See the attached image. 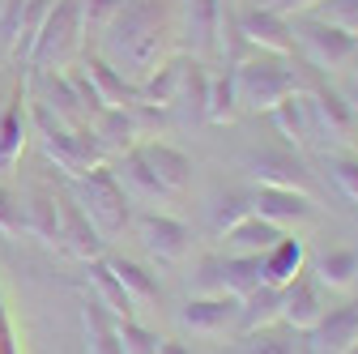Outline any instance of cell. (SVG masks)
<instances>
[{"label": "cell", "mask_w": 358, "mask_h": 354, "mask_svg": "<svg viewBox=\"0 0 358 354\" xmlns=\"http://www.w3.org/2000/svg\"><path fill=\"white\" fill-rule=\"evenodd\" d=\"M99 34V56L141 85L162 60H171L179 34V0H120Z\"/></svg>", "instance_id": "obj_1"}, {"label": "cell", "mask_w": 358, "mask_h": 354, "mask_svg": "<svg viewBox=\"0 0 358 354\" xmlns=\"http://www.w3.org/2000/svg\"><path fill=\"white\" fill-rule=\"evenodd\" d=\"M30 124H34V132H38L43 154H48V158L69 175V180H77V175H85V171H94V167L107 162V154H103V146L94 141L90 124H85V128L60 124L43 103H30Z\"/></svg>", "instance_id": "obj_2"}, {"label": "cell", "mask_w": 358, "mask_h": 354, "mask_svg": "<svg viewBox=\"0 0 358 354\" xmlns=\"http://www.w3.org/2000/svg\"><path fill=\"white\" fill-rule=\"evenodd\" d=\"M235 77V99L239 111H273L286 94L299 90V77L290 69V56H268V52H252L248 60H239L231 69Z\"/></svg>", "instance_id": "obj_3"}, {"label": "cell", "mask_w": 358, "mask_h": 354, "mask_svg": "<svg viewBox=\"0 0 358 354\" xmlns=\"http://www.w3.org/2000/svg\"><path fill=\"white\" fill-rule=\"evenodd\" d=\"M69 197L81 205V213L94 222V231L103 239L124 235V227H128V192H124L120 175L107 162L94 167V171H85V175H77L73 188H69Z\"/></svg>", "instance_id": "obj_4"}, {"label": "cell", "mask_w": 358, "mask_h": 354, "mask_svg": "<svg viewBox=\"0 0 358 354\" xmlns=\"http://www.w3.org/2000/svg\"><path fill=\"white\" fill-rule=\"evenodd\" d=\"M81 34H85V13H81V0H56L43 17L38 34H34V48L26 56L30 69H69L81 56Z\"/></svg>", "instance_id": "obj_5"}, {"label": "cell", "mask_w": 358, "mask_h": 354, "mask_svg": "<svg viewBox=\"0 0 358 354\" xmlns=\"http://www.w3.org/2000/svg\"><path fill=\"white\" fill-rule=\"evenodd\" d=\"M290 34H294V52L307 56L311 69H320V73H333V69H345L354 56H358V38L320 22L316 13H299L290 17Z\"/></svg>", "instance_id": "obj_6"}, {"label": "cell", "mask_w": 358, "mask_h": 354, "mask_svg": "<svg viewBox=\"0 0 358 354\" xmlns=\"http://www.w3.org/2000/svg\"><path fill=\"white\" fill-rule=\"evenodd\" d=\"M235 26L248 38L252 52H268V56H294V34H290V17L260 9V5H243L235 9Z\"/></svg>", "instance_id": "obj_7"}, {"label": "cell", "mask_w": 358, "mask_h": 354, "mask_svg": "<svg viewBox=\"0 0 358 354\" xmlns=\"http://www.w3.org/2000/svg\"><path fill=\"white\" fill-rule=\"evenodd\" d=\"M179 325L196 337H227L239 329V299L235 295H205V299H188L184 312H179Z\"/></svg>", "instance_id": "obj_8"}, {"label": "cell", "mask_w": 358, "mask_h": 354, "mask_svg": "<svg viewBox=\"0 0 358 354\" xmlns=\"http://www.w3.org/2000/svg\"><path fill=\"white\" fill-rule=\"evenodd\" d=\"M307 94H311V111H316V137H329L333 146H350L358 132V111L350 107V99L324 81H316Z\"/></svg>", "instance_id": "obj_9"}, {"label": "cell", "mask_w": 358, "mask_h": 354, "mask_svg": "<svg viewBox=\"0 0 358 354\" xmlns=\"http://www.w3.org/2000/svg\"><path fill=\"white\" fill-rule=\"evenodd\" d=\"M243 167L256 175V184H264V188H290V192H307L311 197V171L290 150H256V154L243 158Z\"/></svg>", "instance_id": "obj_10"}, {"label": "cell", "mask_w": 358, "mask_h": 354, "mask_svg": "<svg viewBox=\"0 0 358 354\" xmlns=\"http://www.w3.org/2000/svg\"><path fill=\"white\" fill-rule=\"evenodd\" d=\"M137 231H141L150 256H158L162 264H179L192 252V227L179 222V218H171V213H141Z\"/></svg>", "instance_id": "obj_11"}, {"label": "cell", "mask_w": 358, "mask_h": 354, "mask_svg": "<svg viewBox=\"0 0 358 354\" xmlns=\"http://www.w3.org/2000/svg\"><path fill=\"white\" fill-rule=\"evenodd\" d=\"M81 73L90 77V85H94V94H99L103 111H124V107H137V103H141V85L128 81L120 69H111L99 52H85Z\"/></svg>", "instance_id": "obj_12"}, {"label": "cell", "mask_w": 358, "mask_h": 354, "mask_svg": "<svg viewBox=\"0 0 358 354\" xmlns=\"http://www.w3.org/2000/svg\"><path fill=\"white\" fill-rule=\"evenodd\" d=\"M56 201H60V248L69 252V256H77V260H99L103 256V235L94 231V222L81 213V205L69 197V192H56Z\"/></svg>", "instance_id": "obj_13"}, {"label": "cell", "mask_w": 358, "mask_h": 354, "mask_svg": "<svg viewBox=\"0 0 358 354\" xmlns=\"http://www.w3.org/2000/svg\"><path fill=\"white\" fill-rule=\"evenodd\" d=\"M252 213H260L264 222L273 227H303L316 218V205H311L307 192H290V188H256L252 192Z\"/></svg>", "instance_id": "obj_14"}, {"label": "cell", "mask_w": 358, "mask_h": 354, "mask_svg": "<svg viewBox=\"0 0 358 354\" xmlns=\"http://www.w3.org/2000/svg\"><path fill=\"white\" fill-rule=\"evenodd\" d=\"M222 30V0H179V34L188 38L196 56H209L217 48Z\"/></svg>", "instance_id": "obj_15"}, {"label": "cell", "mask_w": 358, "mask_h": 354, "mask_svg": "<svg viewBox=\"0 0 358 354\" xmlns=\"http://www.w3.org/2000/svg\"><path fill=\"white\" fill-rule=\"evenodd\" d=\"M324 312H329V307H324V299H320V286L311 282L307 274H299L290 286H282V320H286V329L311 333Z\"/></svg>", "instance_id": "obj_16"}, {"label": "cell", "mask_w": 358, "mask_h": 354, "mask_svg": "<svg viewBox=\"0 0 358 354\" xmlns=\"http://www.w3.org/2000/svg\"><path fill=\"white\" fill-rule=\"evenodd\" d=\"M137 154L150 162V171L158 175V180L179 197L188 184H192V158L179 150V146H171V141H158V137H145V141H137Z\"/></svg>", "instance_id": "obj_17"}, {"label": "cell", "mask_w": 358, "mask_h": 354, "mask_svg": "<svg viewBox=\"0 0 358 354\" xmlns=\"http://www.w3.org/2000/svg\"><path fill=\"white\" fill-rule=\"evenodd\" d=\"M307 337H311L307 346L316 354H345L358 341V303H341L333 312H324Z\"/></svg>", "instance_id": "obj_18"}, {"label": "cell", "mask_w": 358, "mask_h": 354, "mask_svg": "<svg viewBox=\"0 0 358 354\" xmlns=\"http://www.w3.org/2000/svg\"><path fill=\"white\" fill-rule=\"evenodd\" d=\"M38 90H43V99H34V103H43L60 124H73V128H85L90 124V115H85V107H81V99L73 90L69 73H60V69H38Z\"/></svg>", "instance_id": "obj_19"}, {"label": "cell", "mask_w": 358, "mask_h": 354, "mask_svg": "<svg viewBox=\"0 0 358 354\" xmlns=\"http://www.w3.org/2000/svg\"><path fill=\"white\" fill-rule=\"evenodd\" d=\"M26 137H30V99L17 85L13 99L5 103V111H0V171H9L22 158Z\"/></svg>", "instance_id": "obj_20"}, {"label": "cell", "mask_w": 358, "mask_h": 354, "mask_svg": "<svg viewBox=\"0 0 358 354\" xmlns=\"http://www.w3.org/2000/svg\"><path fill=\"white\" fill-rule=\"evenodd\" d=\"M268 115H273V124H278L282 137L294 141V146H307L311 137H316V111H311V94H307V90L286 94Z\"/></svg>", "instance_id": "obj_21"}, {"label": "cell", "mask_w": 358, "mask_h": 354, "mask_svg": "<svg viewBox=\"0 0 358 354\" xmlns=\"http://www.w3.org/2000/svg\"><path fill=\"white\" fill-rule=\"evenodd\" d=\"M81 329H85V354H124L120 320L107 312L99 299L81 303Z\"/></svg>", "instance_id": "obj_22"}, {"label": "cell", "mask_w": 358, "mask_h": 354, "mask_svg": "<svg viewBox=\"0 0 358 354\" xmlns=\"http://www.w3.org/2000/svg\"><path fill=\"white\" fill-rule=\"evenodd\" d=\"M22 218L34 239H43L48 248H60V201L52 188H34L22 205Z\"/></svg>", "instance_id": "obj_23"}, {"label": "cell", "mask_w": 358, "mask_h": 354, "mask_svg": "<svg viewBox=\"0 0 358 354\" xmlns=\"http://www.w3.org/2000/svg\"><path fill=\"white\" fill-rule=\"evenodd\" d=\"M90 132H94V141L103 146V154H128L132 146H137V120H132V107L124 111H99L94 120H90Z\"/></svg>", "instance_id": "obj_24"}, {"label": "cell", "mask_w": 358, "mask_h": 354, "mask_svg": "<svg viewBox=\"0 0 358 354\" xmlns=\"http://www.w3.org/2000/svg\"><path fill=\"white\" fill-rule=\"evenodd\" d=\"M260 264H264V282L268 286H290L303 274V264H307V248H303V239L282 235L273 248L260 256Z\"/></svg>", "instance_id": "obj_25"}, {"label": "cell", "mask_w": 358, "mask_h": 354, "mask_svg": "<svg viewBox=\"0 0 358 354\" xmlns=\"http://www.w3.org/2000/svg\"><path fill=\"white\" fill-rule=\"evenodd\" d=\"M273 320H282V286H268L260 282L252 295L239 299V329L243 333H260Z\"/></svg>", "instance_id": "obj_26"}, {"label": "cell", "mask_w": 358, "mask_h": 354, "mask_svg": "<svg viewBox=\"0 0 358 354\" xmlns=\"http://www.w3.org/2000/svg\"><path fill=\"white\" fill-rule=\"evenodd\" d=\"M278 239H282V227L264 222L260 213H248L239 227H231V231H227V248H231V252H239V256H264Z\"/></svg>", "instance_id": "obj_27"}, {"label": "cell", "mask_w": 358, "mask_h": 354, "mask_svg": "<svg viewBox=\"0 0 358 354\" xmlns=\"http://www.w3.org/2000/svg\"><path fill=\"white\" fill-rule=\"evenodd\" d=\"M103 260L111 264V274L120 278V286H124V295L132 299V307H137V303H158L162 286H158V278L145 269V264L124 260V256H103Z\"/></svg>", "instance_id": "obj_28"}, {"label": "cell", "mask_w": 358, "mask_h": 354, "mask_svg": "<svg viewBox=\"0 0 358 354\" xmlns=\"http://www.w3.org/2000/svg\"><path fill=\"white\" fill-rule=\"evenodd\" d=\"M320 286H333V290H350L358 282V248H337V252H324L311 264Z\"/></svg>", "instance_id": "obj_29"}, {"label": "cell", "mask_w": 358, "mask_h": 354, "mask_svg": "<svg viewBox=\"0 0 358 354\" xmlns=\"http://www.w3.org/2000/svg\"><path fill=\"white\" fill-rule=\"evenodd\" d=\"M90 286H94V295H99V303L107 307V312L115 316V320H124V316H132L137 307H132V299L124 295V286H120V278L111 274V264L99 256V260H90Z\"/></svg>", "instance_id": "obj_30"}, {"label": "cell", "mask_w": 358, "mask_h": 354, "mask_svg": "<svg viewBox=\"0 0 358 354\" xmlns=\"http://www.w3.org/2000/svg\"><path fill=\"white\" fill-rule=\"evenodd\" d=\"M222 282H227V295H235V299L252 295V290L264 282V264H260V256H239V252L222 256Z\"/></svg>", "instance_id": "obj_31"}, {"label": "cell", "mask_w": 358, "mask_h": 354, "mask_svg": "<svg viewBox=\"0 0 358 354\" xmlns=\"http://www.w3.org/2000/svg\"><path fill=\"white\" fill-rule=\"evenodd\" d=\"M205 99H209V73L201 60L184 56V69H179V94L175 103H184L192 111V120H205Z\"/></svg>", "instance_id": "obj_32"}, {"label": "cell", "mask_w": 358, "mask_h": 354, "mask_svg": "<svg viewBox=\"0 0 358 354\" xmlns=\"http://www.w3.org/2000/svg\"><path fill=\"white\" fill-rule=\"evenodd\" d=\"M120 158H124V162H120V171H124V184H128V188H137V192H141V197H150V201H171V197H175V192L158 180V175L150 171V162L137 154V146H132L128 154H120Z\"/></svg>", "instance_id": "obj_33"}, {"label": "cell", "mask_w": 358, "mask_h": 354, "mask_svg": "<svg viewBox=\"0 0 358 354\" xmlns=\"http://www.w3.org/2000/svg\"><path fill=\"white\" fill-rule=\"evenodd\" d=\"M179 69H184V60H162L145 81H141V103L150 107H175V94H179Z\"/></svg>", "instance_id": "obj_34"}, {"label": "cell", "mask_w": 358, "mask_h": 354, "mask_svg": "<svg viewBox=\"0 0 358 354\" xmlns=\"http://www.w3.org/2000/svg\"><path fill=\"white\" fill-rule=\"evenodd\" d=\"M239 115V99H235V77L231 69L209 77V99H205V120L209 124H231Z\"/></svg>", "instance_id": "obj_35"}, {"label": "cell", "mask_w": 358, "mask_h": 354, "mask_svg": "<svg viewBox=\"0 0 358 354\" xmlns=\"http://www.w3.org/2000/svg\"><path fill=\"white\" fill-rule=\"evenodd\" d=\"M248 213H252V197H248V192H227V197H217V205H213V231L227 235L231 227L243 222Z\"/></svg>", "instance_id": "obj_36"}, {"label": "cell", "mask_w": 358, "mask_h": 354, "mask_svg": "<svg viewBox=\"0 0 358 354\" xmlns=\"http://www.w3.org/2000/svg\"><path fill=\"white\" fill-rule=\"evenodd\" d=\"M311 13H316L320 22H329V26H337V30H345V34L358 38V0H320Z\"/></svg>", "instance_id": "obj_37"}, {"label": "cell", "mask_w": 358, "mask_h": 354, "mask_svg": "<svg viewBox=\"0 0 358 354\" xmlns=\"http://www.w3.org/2000/svg\"><path fill=\"white\" fill-rule=\"evenodd\" d=\"M324 167H329V180L341 188V197H350L358 205V158H350V154H324Z\"/></svg>", "instance_id": "obj_38"}, {"label": "cell", "mask_w": 358, "mask_h": 354, "mask_svg": "<svg viewBox=\"0 0 358 354\" xmlns=\"http://www.w3.org/2000/svg\"><path fill=\"white\" fill-rule=\"evenodd\" d=\"M56 5V0H26V17H22V34H17V48H13V56L17 60H26L30 56V48H34V34H38V26H43V17H48V9Z\"/></svg>", "instance_id": "obj_39"}, {"label": "cell", "mask_w": 358, "mask_h": 354, "mask_svg": "<svg viewBox=\"0 0 358 354\" xmlns=\"http://www.w3.org/2000/svg\"><path fill=\"white\" fill-rule=\"evenodd\" d=\"M188 286H192L196 299H205V295H227V282H222V256H201Z\"/></svg>", "instance_id": "obj_40"}, {"label": "cell", "mask_w": 358, "mask_h": 354, "mask_svg": "<svg viewBox=\"0 0 358 354\" xmlns=\"http://www.w3.org/2000/svg\"><path fill=\"white\" fill-rule=\"evenodd\" d=\"M120 341H124V354H158V346H162V337L154 329L137 325L132 316L120 320Z\"/></svg>", "instance_id": "obj_41"}, {"label": "cell", "mask_w": 358, "mask_h": 354, "mask_svg": "<svg viewBox=\"0 0 358 354\" xmlns=\"http://www.w3.org/2000/svg\"><path fill=\"white\" fill-rule=\"evenodd\" d=\"M243 354H299V341H294V329L290 333H273V329H260L252 333L248 350Z\"/></svg>", "instance_id": "obj_42"}, {"label": "cell", "mask_w": 358, "mask_h": 354, "mask_svg": "<svg viewBox=\"0 0 358 354\" xmlns=\"http://www.w3.org/2000/svg\"><path fill=\"white\" fill-rule=\"evenodd\" d=\"M22 17H26V0H5V9H0V43H5L9 56H13V48H17Z\"/></svg>", "instance_id": "obj_43"}, {"label": "cell", "mask_w": 358, "mask_h": 354, "mask_svg": "<svg viewBox=\"0 0 358 354\" xmlns=\"http://www.w3.org/2000/svg\"><path fill=\"white\" fill-rule=\"evenodd\" d=\"M0 231L5 235H22L26 231V218H22V201L0 184Z\"/></svg>", "instance_id": "obj_44"}, {"label": "cell", "mask_w": 358, "mask_h": 354, "mask_svg": "<svg viewBox=\"0 0 358 354\" xmlns=\"http://www.w3.org/2000/svg\"><path fill=\"white\" fill-rule=\"evenodd\" d=\"M0 354H17V337H13V320H9V303H5V286H0Z\"/></svg>", "instance_id": "obj_45"}, {"label": "cell", "mask_w": 358, "mask_h": 354, "mask_svg": "<svg viewBox=\"0 0 358 354\" xmlns=\"http://www.w3.org/2000/svg\"><path fill=\"white\" fill-rule=\"evenodd\" d=\"M320 0H286V17H299V13H311Z\"/></svg>", "instance_id": "obj_46"}, {"label": "cell", "mask_w": 358, "mask_h": 354, "mask_svg": "<svg viewBox=\"0 0 358 354\" xmlns=\"http://www.w3.org/2000/svg\"><path fill=\"white\" fill-rule=\"evenodd\" d=\"M158 354H192V350H188L184 341H166V337H162V346H158Z\"/></svg>", "instance_id": "obj_47"}, {"label": "cell", "mask_w": 358, "mask_h": 354, "mask_svg": "<svg viewBox=\"0 0 358 354\" xmlns=\"http://www.w3.org/2000/svg\"><path fill=\"white\" fill-rule=\"evenodd\" d=\"M345 99H350V107L358 111V69L350 73V85H345Z\"/></svg>", "instance_id": "obj_48"}, {"label": "cell", "mask_w": 358, "mask_h": 354, "mask_svg": "<svg viewBox=\"0 0 358 354\" xmlns=\"http://www.w3.org/2000/svg\"><path fill=\"white\" fill-rule=\"evenodd\" d=\"M252 5H260V9H273V13H282V17H286V0H252Z\"/></svg>", "instance_id": "obj_49"}, {"label": "cell", "mask_w": 358, "mask_h": 354, "mask_svg": "<svg viewBox=\"0 0 358 354\" xmlns=\"http://www.w3.org/2000/svg\"><path fill=\"white\" fill-rule=\"evenodd\" d=\"M345 354H358V341H354V346H350V350H345Z\"/></svg>", "instance_id": "obj_50"}]
</instances>
